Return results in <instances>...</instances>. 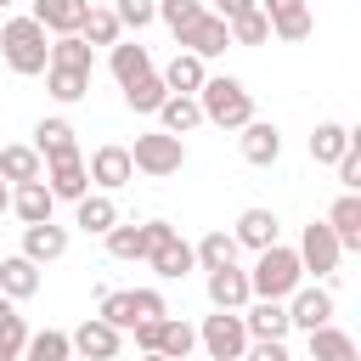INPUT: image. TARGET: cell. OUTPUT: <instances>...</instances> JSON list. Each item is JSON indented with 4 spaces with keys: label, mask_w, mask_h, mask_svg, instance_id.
<instances>
[{
    "label": "cell",
    "mask_w": 361,
    "mask_h": 361,
    "mask_svg": "<svg viewBox=\"0 0 361 361\" xmlns=\"http://www.w3.org/2000/svg\"><path fill=\"white\" fill-rule=\"evenodd\" d=\"M231 237H237V248H271L276 243V214L271 209H243L237 214V226H231Z\"/></svg>",
    "instance_id": "obj_26"
},
{
    "label": "cell",
    "mask_w": 361,
    "mask_h": 361,
    "mask_svg": "<svg viewBox=\"0 0 361 361\" xmlns=\"http://www.w3.org/2000/svg\"><path fill=\"white\" fill-rule=\"evenodd\" d=\"M237 147H243V158H248L254 169H271V164L282 158V130H276L271 118H248V124H243V141H237Z\"/></svg>",
    "instance_id": "obj_13"
},
{
    "label": "cell",
    "mask_w": 361,
    "mask_h": 361,
    "mask_svg": "<svg viewBox=\"0 0 361 361\" xmlns=\"http://www.w3.org/2000/svg\"><path fill=\"white\" fill-rule=\"evenodd\" d=\"M350 141H355V130H350V124H338V118H322V124L310 130V158H316V164H338Z\"/></svg>",
    "instance_id": "obj_29"
},
{
    "label": "cell",
    "mask_w": 361,
    "mask_h": 361,
    "mask_svg": "<svg viewBox=\"0 0 361 361\" xmlns=\"http://www.w3.org/2000/svg\"><path fill=\"white\" fill-rule=\"evenodd\" d=\"M85 175H90V186H102V192L130 186V180H135L130 147H96V152H90V164H85Z\"/></svg>",
    "instance_id": "obj_10"
},
{
    "label": "cell",
    "mask_w": 361,
    "mask_h": 361,
    "mask_svg": "<svg viewBox=\"0 0 361 361\" xmlns=\"http://www.w3.org/2000/svg\"><path fill=\"white\" fill-rule=\"evenodd\" d=\"M226 45H231V34H226V17H214V11H203V17L180 34V51H186V56H197V62L220 56Z\"/></svg>",
    "instance_id": "obj_12"
},
{
    "label": "cell",
    "mask_w": 361,
    "mask_h": 361,
    "mask_svg": "<svg viewBox=\"0 0 361 361\" xmlns=\"http://www.w3.org/2000/svg\"><path fill=\"white\" fill-rule=\"evenodd\" d=\"M68 344H73V355H79V361H113V355H118V344H124V333H118V327H107L102 316H85V322L68 333Z\"/></svg>",
    "instance_id": "obj_9"
},
{
    "label": "cell",
    "mask_w": 361,
    "mask_h": 361,
    "mask_svg": "<svg viewBox=\"0 0 361 361\" xmlns=\"http://www.w3.org/2000/svg\"><path fill=\"white\" fill-rule=\"evenodd\" d=\"M51 209H56V197L45 192V180H23V186H11V214H17L23 226L51 220Z\"/></svg>",
    "instance_id": "obj_25"
},
{
    "label": "cell",
    "mask_w": 361,
    "mask_h": 361,
    "mask_svg": "<svg viewBox=\"0 0 361 361\" xmlns=\"http://www.w3.org/2000/svg\"><path fill=\"white\" fill-rule=\"evenodd\" d=\"M62 254H68V226H56V220L23 226V259H34V265H51V259H62Z\"/></svg>",
    "instance_id": "obj_16"
},
{
    "label": "cell",
    "mask_w": 361,
    "mask_h": 361,
    "mask_svg": "<svg viewBox=\"0 0 361 361\" xmlns=\"http://www.w3.org/2000/svg\"><path fill=\"white\" fill-rule=\"evenodd\" d=\"M34 152H39V164H56V158H79L73 124H68V118H39V124H34Z\"/></svg>",
    "instance_id": "obj_18"
},
{
    "label": "cell",
    "mask_w": 361,
    "mask_h": 361,
    "mask_svg": "<svg viewBox=\"0 0 361 361\" xmlns=\"http://www.w3.org/2000/svg\"><path fill=\"white\" fill-rule=\"evenodd\" d=\"M130 164H135L141 175H152V180L180 175V164H186V141H180V135H164V130H147V135H135Z\"/></svg>",
    "instance_id": "obj_5"
},
{
    "label": "cell",
    "mask_w": 361,
    "mask_h": 361,
    "mask_svg": "<svg viewBox=\"0 0 361 361\" xmlns=\"http://www.w3.org/2000/svg\"><path fill=\"white\" fill-rule=\"evenodd\" d=\"M11 316H17V305H11V299H6V293H0V327H6V322H11Z\"/></svg>",
    "instance_id": "obj_48"
},
{
    "label": "cell",
    "mask_w": 361,
    "mask_h": 361,
    "mask_svg": "<svg viewBox=\"0 0 361 361\" xmlns=\"http://www.w3.org/2000/svg\"><path fill=\"white\" fill-rule=\"evenodd\" d=\"M107 254H113V259H147V226H124V220H118V226L107 231Z\"/></svg>",
    "instance_id": "obj_40"
},
{
    "label": "cell",
    "mask_w": 361,
    "mask_h": 361,
    "mask_svg": "<svg viewBox=\"0 0 361 361\" xmlns=\"http://www.w3.org/2000/svg\"><path fill=\"white\" fill-rule=\"evenodd\" d=\"M226 34H231V45H265V39H271V23H265L259 6H248V11H237V17L226 23Z\"/></svg>",
    "instance_id": "obj_38"
},
{
    "label": "cell",
    "mask_w": 361,
    "mask_h": 361,
    "mask_svg": "<svg viewBox=\"0 0 361 361\" xmlns=\"http://www.w3.org/2000/svg\"><path fill=\"white\" fill-rule=\"evenodd\" d=\"M333 169H338V186H344V192H355V186H361V135L344 147V158H338Z\"/></svg>",
    "instance_id": "obj_44"
},
{
    "label": "cell",
    "mask_w": 361,
    "mask_h": 361,
    "mask_svg": "<svg viewBox=\"0 0 361 361\" xmlns=\"http://www.w3.org/2000/svg\"><path fill=\"white\" fill-rule=\"evenodd\" d=\"M23 344H28V322L11 316V322L0 327V361H23Z\"/></svg>",
    "instance_id": "obj_43"
},
{
    "label": "cell",
    "mask_w": 361,
    "mask_h": 361,
    "mask_svg": "<svg viewBox=\"0 0 361 361\" xmlns=\"http://www.w3.org/2000/svg\"><path fill=\"white\" fill-rule=\"evenodd\" d=\"M214 6H220V11H214V17H226V23H231V17H237V11H248V6H254V0H214Z\"/></svg>",
    "instance_id": "obj_47"
},
{
    "label": "cell",
    "mask_w": 361,
    "mask_h": 361,
    "mask_svg": "<svg viewBox=\"0 0 361 361\" xmlns=\"http://www.w3.org/2000/svg\"><path fill=\"white\" fill-rule=\"evenodd\" d=\"M0 56H6L11 73L34 79V73L51 68V34L34 17H11V23H0Z\"/></svg>",
    "instance_id": "obj_1"
},
{
    "label": "cell",
    "mask_w": 361,
    "mask_h": 361,
    "mask_svg": "<svg viewBox=\"0 0 361 361\" xmlns=\"http://www.w3.org/2000/svg\"><path fill=\"white\" fill-rule=\"evenodd\" d=\"M293 288H305V265H299V254L282 248V243L259 248V259H254V271H248V293H254V299H288Z\"/></svg>",
    "instance_id": "obj_3"
},
{
    "label": "cell",
    "mask_w": 361,
    "mask_h": 361,
    "mask_svg": "<svg viewBox=\"0 0 361 361\" xmlns=\"http://www.w3.org/2000/svg\"><path fill=\"white\" fill-rule=\"evenodd\" d=\"M158 327H164V316H158V322H135V327H130L141 355H158Z\"/></svg>",
    "instance_id": "obj_46"
},
{
    "label": "cell",
    "mask_w": 361,
    "mask_h": 361,
    "mask_svg": "<svg viewBox=\"0 0 361 361\" xmlns=\"http://www.w3.org/2000/svg\"><path fill=\"white\" fill-rule=\"evenodd\" d=\"M197 344L209 350V361H243V350H248V327H243L237 310H214V316H203Z\"/></svg>",
    "instance_id": "obj_6"
},
{
    "label": "cell",
    "mask_w": 361,
    "mask_h": 361,
    "mask_svg": "<svg viewBox=\"0 0 361 361\" xmlns=\"http://www.w3.org/2000/svg\"><path fill=\"white\" fill-rule=\"evenodd\" d=\"M192 259H197L203 271L237 265V237H231V231H209V237H197V243H192Z\"/></svg>",
    "instance_id": "obj_32"
},
{
    "label": "cell",
    "mask_w": 361,
    "mask_h": 361,
    "mask_svg": "<svg viewBox=\"0 0 361 361\" xmlns=\"http://www.w3.org/2000/svg\"><path fill=\"white\" fill-rule=\"evenodd\" d=\"M259 11H265V23H271V39H288V45H299V39H310V28H316V17H310V0H254Z\"/></svg>",
    "instance_id": "obj_8"
},
{
    "label": "cell",
    "mask_w": 361,
    "mask_h": 361,
    "mask_svg": "<svg viewBox=\"0 0 361 361\" xmlns=\"http://www.w3.org/2000/svg\"><path fill=\"white\" fill-rule=\"evenodd\" d=\"M158 124H164V135H192V130L203 124V107H197V96H164V107H158Z\"/></svg>",
    "instance_id": "obj_30"
},
{
    "label": "cell",
    "mask_w": 361,
    "mask_h": 361,
    "mask_svg": "<svg viewBox=\"0 0 361 361\" xmlns=\"http://www.w3.org/2000/svg\"><path fill=\"white\" fill-rule=\"evenodd\" d=\"M299 265L305 271H316V276H333L338 271V259H344V248H338V237L327 231V220H310L305 231H299Z\"/></svg>",
    "instance_id": "obj_7"
},
{
    "label": "cell",
    "mask_w": 361,
    "mask_h": 361,
    "mask_svg": "<svg viewBox=\"0 0 361 361\" xmlns=\"http://www.w3.org/2000/svg\"><path fill=\"white\" fill-rule=\"evenodd\" d=\"M197 107H203V124H220V130H243V124L254 118V96H248V85H243V79H231V73L203 79Z\"/></svg>",
    "instance_id": "obj_2"
},
{
    "label": "cell",
    "mask_w": 361,
    "mask_h": 361,
    "mask_svg": "<svg viewBox=\"0 0 361 361\" xmlns=\"http://www.w3.org/2000/svg\"><path fill=\"white\" fill-rule=\"evenodd\" d=\"M118 34H124V28H118L113 6H90V11H85V28H79V39H85L90 51H96V45H107V51H113V45H118Z\"/></svg>",
    "instance_id": "obj_35"
},
{
    "label": "cell",
    "mask_w": 361,
    "mask_h": 361,
    "mask_svg": "<svg viewBox=\"0 0 361 361\" xmlns=\"http://www.w3.org/2000/svg\"><path fill=\"white\" fill-rule=\"evenodd\" d=\"M243 361H293V355H288V344H282V338H248Z\"/></svg>",
    "instance_id": "obj_45"
},
{
    "label": "cell",
    "mask_w": 361,
    "mask_h": 361,
    "mask_svg": "<svg viewBox=\"0 0 361 361\" xmlns=\"http://www.w3.org/2000/svg\"><path fill=\"white\" fill-rule=\"evenodd\" d=\"M305 338H310V361H361L355 338H350L344 327H333V322H327V327H310Z\"/></svg>",
    "instance_id": "obj_27"
},
{
    "label": "cell",
    "mask_w": 361,
    "mask_h": 361,
    "mask_svg": "<svg viewBox=\"0 0 361 361\" xmlns=\"http://www.w3.org/2000/svg\"><path fill=\"white\" fill-rule=\"evenodd\" d=\"M6 209H11V186L0 180V214H6Z\"/></svg>",
    "instance_id": "obj_49"
},
{
    "label": "cell",
    "mask_w": 361,
    "mask_h": 361,
    "mask_svg": "<svg viewBox=\"0 0 361 361\" xmlns=\"http://www.w3.org/2000/svg\"><path fill=\"white\" fill-rule=\"evenodd\" d=\"M158 79H164V90H169V96H197V90H203V79H209V68H203L197 56L175 51V56H169V68H164Z\"/></svg>",
    "instance_id": "obj_24"
},
{
    "label": "cell",
    "mask_w": 361,
    "mask_h": 361,
    "mask_svg": "<svg viewBox=\"0 0 361 361\" xmlns=\"http://www.w3.org/2000/svg\"><path fill=\"white\" fill-rule=\"evenodd\" d=\"M23 361H73V344H68L62 327H39V333H28Z\"/></svg>",
    "instance_id": "obj_34"
},
{
    "label": "cell",
    "mask_w": 361,
    "mask_h": 361,
    "mask_svg": "<svg viewBox=\"0 0 361 361\" xmlns=\"http://www.w3.org/2000/svg\"><path fill=\"white\" fill-rule=\"evenodd\" d=\"M96 316H102L107 327L130 333L135 322H158V316H169V305H164V293H158V288H102Z\"/></svg>",
    "instance_id": "obj_4"
},
{
    "label": "cell",
    "mask_w": 361,
    "mask_h": 361,
    "mask_svg": "<svg viewBox=\"0 0 361 361\" xmlns=\"http://www.w3.org/2000/svg\"><path fill=\"white\" fill-rule=\"evenodd\" d=\"M164 96H169V90H164V79H158V68L124 85V107H130V113H158V107H164Z\"/></svg>",
    "instance_id": "obj_37"
},
{
    "label": "cell",
    "mask_w": 361,
    "mask_h": 361,
    "mask_svg": "<svg viewBox=\"0 0 361 361\" xmlns=\"http://www.w3.org/2000/svg\"><path fill=\"white\" fill-rule=\"evenodd\" d=\"M6 6H17V0H0V11H6Z\"/></svg>",
    "instance_id": "obj_50"
},
{
    "label": "cell",
    "mask_w": 361,
    "mask_h": 361,
    "mask_svg": "<svg viewBox=\"0 0 361 361\" xmlns=\"http://www.w3.org/2000/svg\"><path fill=\"white\" fill-rule=\"evenodd\" d=\"M39 175H45V164H39L34 147H0V180H6V186L39 180Z\"/></svg>",
    "instance_id": "obj_31"
},
{
    "label": "cell",
    "mask_w": 361,
    "mask_h": 361,
    "mask_svg": "<svg viewBox=\"0 0 361 361\" xmlns=\"http://www.w3.org/2000/svg\"><path fill=\"white\" fill-rule=\"evenodd\" d=\"M197 17H203V0H158V23H169V28H175V39H180Z\"/></svg>",
    "instance_id": "obj_41"
},
{
    "label": "cell",
    "mask_w": 361,
    "mask_h": 361,
    "mask_svg": "<svg viewBox=\"0 0 361 361\" xmlns=\"http://www.w3.org/2000/svg\"><path fill=\"white\" fill-rule=\"evenodd\" d=\"M107 68H113V79H118V85H130V79L152 73V51H147L141 39H118V45L107 51Z\"/></svg>",
    "instance_id": "obj_28"
},
{
    "label": "cell",
    "mask_w": 361,
    "mask_h": 361,
    "mask_svg": "<svg viewBox=\"0 0 361 361\" xmlns=\"http://www.w3.org/2000/svg\"><path fill=\"white\" fill-rule=\"evenodd\" d=\"M141 361H164V355H141Z\"/></svg>",
    "instance_id": "obj_51"
},
{
    "label": "cell",
    "mask_w": 361,
    "mask_h": 361,
    "mask_svg": "<svg viewBox=\"0 0 361 361\" xmlns=\"http://www.w3.org/2000/svg\"><path fill=\"white\" fill-rule=\"evenodd\" d=\"M243 327H248V338H288V299H248L243 310Z\"/></svg>",
    "instance_id": "obj_11"
},
{
    "label": "cell",
    "mask_w": 361,
    "mask_h": 361,
    "mask_svg": "<svg viewBox=\"0 0 361 361\" xmlns=\"http://www.w3.org/2000/svg\"><path fill=\"white\" fill-rule=\"evenodd\" d=\"M288 322L305 327V333H310V327H327V322H333V293H327V288H293V293H288Z\"/></svg>",
    "instance_id": "obj_17"
},
{
    "label": "cell",
    "mask_w": 361,
    "mask_h": 361,
    "mask_svg": "<svg viewBox=\"0 0 361 361\" xmlns=\"http://www.w3.org/2000/svg\"><path fill=\"white\" fill-rule=\"evenodd\" d=\"M327 231L338 237V248H361V192H338V203L327 209Z\"/></svg>",
    "instance_id": "obj_21"
},
{
    "label": "cell",
    "mask_w": 361,
    "mask_h": 361,
    "mask_svg": "<svg viewBox=\"0 0 361 361\" xmlns=\"http://www.w3.org/2000/svg\"><path fill=\"white\" fill-rule=\"evenodd\" d=\"M147 265H152V271H158L164 282H180V276H186V271H192L197 259H192V243H186V237L175 231V237H164V243H158V248L147 254Z\"/></svg>",
    "instance_id": "obj_22"
},
{
    "label": "cell",
    "mask_w": 361,
    "mask_h": 361,
    "mask_svg": "<svg viewBox=\"0 0 361 361\" xmlns=\"http://www.w3.org/2000/svg\"><path fill=\"white\" fill-rule=\"evenodd\" d=\"M209 305L214 310H243L254 293H248V271H237V265H220V271H209Z\"/></svg>",
    "instance_id": "obj_19"
},
{
    "label": "cell",
    "mask_w": 361,
    "mask_h": 361,
    "mask_svg": "<svg viewBox=\"0 0 361 361\" xmlns=\"http://www.w3.org/2000/svg\"><path fill=\"white\" fill-rule=\"evenodd\" d=\"M73 226L90 231V237H107V231L118 226V203H113L107 192H85V197L73 203Z\"/></svg>",
    "instance_id": "obj_20"
},
{
    "label": "cell",
    "mask_w": 361,
    "mask_h": 361,
    "mask_svg": "<svg viewBox=\"0 0 361 361\" xmlns=\"http://www.w3.org/2000/svg\"><path fill=\"white\" fill-rule=\"evenodd\" d=\"M113 17H118V28H147V23H158V0H113Z\"/></svg>",
    "instance_id": "obj_42"
},
{
    "label": "cell",
    "mask_w": 361,
    "mask_h": 361,
    "mask_svg": "<svg viewBox=\"0 0 361 361\" xmlns=\"http://www.w3.org/2000/svg\"><path fill=\"white\" fill-rule=\"evenodd\" d=\"M51 68H73V73H90V68H96V51H90L79 34H56V39H51Z\"/></svg>",
    "instance_id": "obj_36"
},
{
    "label": "cell",
    "mask_w": 361,
    "mask_h": 361,
    "mask_svg": "<svg viewBox=\"0 0 361 361\" xmlns=\"http://www.w3.org/2000/svg\"><path fill=\"white\" fill-rule=\"evenodd\" d=\"M0 293L17 305V299H34L39 293V265L34 259H23V254H6L0 259Z\"/></svg>",
    "instance_id": "obj_23"
},
{
    "label": "cell",
    "mask_w": 361,
    "mask_h": 361,
    "mask_svg": "<svg viewBox=\"0 0 361 361\" xmlns=\"http://www.w3.org/2000/svg\"><path fill=\"white\" fill-rule=\"evenodd\" d=\"M197 350V327H186L180 316H164V327H158V355L164 361H186Z\"/></svg>",
    "instance_id": "obj_33"
},
{
    "label": "cell",
    "mask_w": 361,
    "mask_h": 361,
    "mask_svg": "<svg viewBox=\"0 0 361 361\" xmlns=\"http://www.w3.org/2000/svg\"><path fill=\"white\" fill-rule=\"evenodd\" d=\"M85 11H90V0H34V23L56 39V34H79L85 28Z\"/></svg>",
    "instance_id": "obj_15"
},
{
    "label": "cell",
    "mask_w": 361,
    "mask_h": 361,
    "mask_svg": "<svg viewBox=\"0 0 361 361\" xmlns=\"http://www.w3.org/2000/svg\"><path fill=\"white\" fill-rule=\"evenodd\" d=\"M45 192L56 197V203H79L85 192H90V175H85V158H56V164H45Z\"/></svg>",
    "instance_id": "obj_14"
},
{
    "label": "cell",
    "mask_w": 361,
    "mask_h": 361,
    "mask_svg": "<svg viewBox=\"0 0 361 361\" xmlns=\"http://www.w3.org/2000/svg\"><path fill=\"white\" fill-rule=\"evenodd\" d=\"M45 90L68 107V102H85V90H90V73H73V68H45Z\"/></svg>",
    "instance_id": "obj_39"
}]
</instances>
